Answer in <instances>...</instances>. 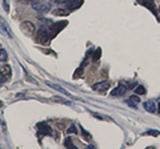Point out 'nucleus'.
Returning a JSON list of instances; mask_svg holds the SVG:
<instances>
[{"mask_svg": "<svg viewBox=\"0 0 160 149\" xmlns=\"http://www.w3.org/2000/svg\"><path fill=\"white\" fill-rule=\"evenodd\" d=\"M2 107H3V103H2V101H0V108H2Z\"/></svg>", "mask_w": 160, "mask_h": 149, "instance_id": "27", "label": "nucleus"}, {"mask_svg": "<svg viewBox=\"0 0 160 149\" xmlns=\"http://www.w3.org/2000/svg\"><path fill=\"white\" fill-rule=\"evenodd\" d=\"M126 91H127L126 85H123V84H119V85H116L111 91V96L112 97H120V96H123L124 93H126Z\"/></svg>", "mask_w": 160, "mask_h": 149, "instance_id": "3", "label": "nucleus"}, {"mask_svg": "<svg viewBox=\"0 0 160 149\" xmlns=\"http://www.w3.org/2000/svg\"><path fill=\"white\" fill-rule=\"evenodd\" d=\"M56 3H60V4H64V3H68V2H71V0H55Z\"/></svg>", "mask_w": 160, "mask_h": 149, "instance_id": "22", "label": "nucleus"}, {"mask_svg": "<svg viewBox=\"0 0 160 149\" xmlns=\"http://www.w3.org/2000/svg\"><path fill=\"white\" fill-rule=\"evenodd\" d=\"M67 26V22H60V23H53L51 27H49V31L53 32V33H56V32H60L62 29Z\"/></svg>", "mask_w": 160, "mask_h": 149, "instance_id": "10", "label": "nucleus"}, {"mask_svg": "<svg viewBox=\"0 0 160 149\" xmlns=\"http://www.w3.org/2000/svg\"><path fill=\"white\" fill-rule=\"evenodd\" d=\"M158 107H159V108H158V112H159V113H160V103H159V104H158Z\"/></svg>", "mask_w": 160, "mask_h": 149, "instance_id": "26", "label": "nucleus"}, {"mask_svg": "<svg viewBox=\"0 0 160 149\" xmlns=\"http://www.w3.org/2000/svg\"><path fill=\"white\" fill-rule=\"evenodd\" d=\"M100 56H102V49L98 48V49H96V52H95V55H93V57H92V60H93V61H98Z\"/></svg>", "mask_w": 160, "mask_h": 149, "instance_id": "17", "label": "nucleus"}, {"mask_svg": "<svg viewBox=\"0 0 160 149\" xmlns=\"http://www.w3.org/2000/svg\"><path fill=\"white\" fill-rule=\"evenodd\" d=\"M144 109H146V111H148L149 113H155L158 111V105L156 104H155V101H152V100H148V101H144Z\"/></svg>", "mask_w": 160, "mask_h": 149, "instance_id": "9", "label": "nucleus"}, {"mask_svg": "<svg viewBox=\"0 0 160 149\" xmlns=\"http://www.w3.org/2000/svg\"><path fill=\"white\" fill-rule=\"evenodd\" d=\"M7 57H8L7 51L6 49H3V48H0V61H6Z\"/></svg>", "mask_w": 160, "mask_h": 149, "instance_id": "15", "label": "nucleus"}, {"mask_svg": "<svg viewBox=\"0 0 160 149\" xmlns=\"http://www.w3.org/2000/svg\"><path fill=\"white\" fill-rule=\"evenodd\" d=\"M3 6H4V9H6V11L8 12V9H9V7H8V3L6 2V0H4V4H3Z\"/></svg>", "mask_w": 160, "mask_h": 149, "instance_id": "23", "label": "nucleus"}, {"mask_svg": "<svg viewBox=\"0 0 160 149\" xmlns=\"http://www.w3.org/2000/svg\"><path fill=\"white\" fill-rule=\"evenodd\" d=\"M11 74H12V71H11V67L9 65L0 67V76L4 79V81L9 80V79H11Z\"/></svg>", "mask_w": 160, "mask_h": 149, "instance_id": "5", "label": "nucleus"}, {"mask_svg": "<svg viewBox=\"0 0 160 149\" xmlns=\"http://www.w3.org/2000/svg\"><path fill=\"white\" fill-rule=\"evenodd\" d=\"M0 28H2V31L3 32H6L7 33V36L8 37H13V33H12V29L9 28L8 26V23L7 22H4V19L0 16Z\"/></svg>", "mask_w": 160, "mask_h": 149, "instance_id": "7", "label": "nucleus"}, {"mask_svg": "<svg viewBox=\"0 0 160 149\" xmlns=\"http://www.w3.org/2000/svg\"><path fill=\"white\" fill-rule=\"evenodd\" d=\"M48 85L51 87V88H53V89H56V91H59L60 93H64V95H67V96H69V93H68V91H66L64 88H62V87H59V85H56V84H52V83H48Z\"/></svg>", "mask_w": 160, "mask_h": 149, "instance_id": "13", "label": "nucleus"}, {"mask_svg": "<svg viewBox=\"0 0 160 149\" xmlns=\"http://www.w3.org/2000/svg\"><path fill=\"white\" fill-rule=\"evenodd\" d=\"M20 28H22V31L24 33H28V35H31L35 32V26H33V23L32 22H23L22 24H20Z\"/></svg>", "mask_w": 160, "mask_h": 149, "instance_id": "4", "label": "nucleus"}, {"mask_svg": "<svg viewBox=\"0 0 160 149\" xmlns=\"http://www.w3.org/2000/svg\"><path fill=\"white\" fill-rule=\"evenodd\" d=\"M67 133H68V135H69V133H78L76 127H75L73 124H71V125H69V128L67 129Z\"/></svg>", "mask_w": 160, "mask_h": 149, "instance_id": "18", "label": "nucleus"}, {"mask_svg": "<svg viewBox=\"0 0 160 149\" xmlns=\"http://www.w3.org/2000/svg\"><path fill=\"white\" fill-rule=\"evenodd\" d=\"M159 12H160V7H159Z\"/></svg>", "mask_w": 160, "mask_h": 149, "instance_id": "28", "label": "nucleus"}, {"mask_svg": "<svg viewBox=\"0 0 160 149\" xmlns=\"http://www.w3.org/2000/svg\"><path fill=\"white\" fill-rule=\"evenodd\" d=\"M135 93H136V95H146V88L143 85H138L135 88Z\"/></svg>", "mask_w": 160, "mask_h": 149, "instance_id": "14", "label": "nucleus"}, {"mask_svg": "<svg viewBox=\"0 0 160 149\" xmlns=\"http://www.w3.org/2000/svg\"><path fill=\"white\" fill-rule=\"evenodd\" d=\"M147 135H151V136H159V135H160V132H159V131H148V132H147Z\"/></svg>", "mask_w": 160, "mask_h": 149, "instance_id": "21", "label": "nucleus"}, {"mask_svg": "<svg viewBox=\"0 0 160 149\" xmlns=\"http://www.w3.org/2000/svg\"><path fill=\"white\" fill-rule=\"evenodd\" d=\"M3 81H4V79H3L2 76H0V85H2V83H3Z\"/></svg>", "mask_w": 160, "mask_h": 149, "instance_id": "24", "label": "nucleus"}, {"mask_svg": "<svg viewBox=\"0 0 160 149\" xmlns=\"http://www.w3.org/2000/svg\"><path fill=\"white\" fill-rule=\"evenodd\" d=\"M49 33L48 31H46V29H40V31H38V37H36V41L39 44H48L49 43Z\"/></svg>", "mask_w": 160, "mask_h": 149, "instance_id": "2", "label": "nucleus"}, {"mask_svg": "<svg viewBox=\"0 0 160 149\" xmlns=\"http://www.w3.org/2000/svg\"><path fill=\"white\" fill-rule=\"evenodd\" d=\"M82 3H83V0H71V2H68V8L69 9H75V8H78L82 6Z\"/></svg>", "mask_w": 160, "mask_h": 149, "instance_id": "12", "label": "nucleus"}, {"mask_svg": "<svg viewBox=\"0 0 160 149\" xmlns=\"http://www.w3.org/2000/svg\"><path fill=\"white\" fill-rule=\"evenodd\" d=\"M22 2H28L29 3V2H36V0H22Z\"/></svg>", "mask_w": 160, "mask_h": 149, "instance_id": "25", "label": "nucleus"}, {"mask_svg": "<svg viewBox=\"0 0 160 149\" xmlns=\"http://www.w3.org/2000/svg\"><path fill=\"white\" fill-rule=\"evenodd\" d=\"M140 103V99H139V96H131L128 99V101H127V104L128 105H131V107H133V108H136V105Z\"/></svg>", "mask_w": 160, "mask_h": 149, "instance_id": "11", "label": "nucleus"}, {"mask_svg": "<svg viewBox=\"0 0 160 149\" xmlns=\"http://www.w3.org/2000/svg\"><path fill=\"white\" fill-rule=\"evenodd\" d=\"M32 8L36 12L46 13V12L51 11V4H49V3H44V2H33L32 3Z\"/></svg>", "mask_w": 160, "mask_h": 149, "instance_id": "1", "label": "nucleus"}, {"mask_svg": "<svg viewBox=\"0 0 160 149\" xmlns=\"http://www.w3.org/2000/svg\"><path fill=\"white\" fill-rule=\"evenodd\" d=\"M80 129H82V132H83V136H84V138H86V140H91V135H89V133L87 132V131H84V129L82 128V127H80Z\"/></svg>", "mask_w": 160, "mask_h": 149, "instance_id": "19", "label": "nucleus"}, {"mask_svg": "<svg viewBox=\"0 0 160 149\" xmlns=\"http://www.w3.org/2000/svg\"><path fill=\"white\" fill-rule=\"evenodd\" d=\"M109 88V83L108 81H102V83H96L92 85L93 91H98V92H104Z\"/></svg>", "mask_w": 160, "mask_h": 149, "instance_id": "8", "label": "nucleus"}, {"mask_svg": "<svg viewBox=\"0 0 160 149\" xmlns=\"http://www.w3.org/2000/svg\"><path fill=\"white\" fill-rule=\"evenodd\" d=\"M38 132L40 133V135H52L51 127L47 125L46 123H39L38 124Z\"/></svg>", "mask_w": 160, "mask_h": 149, "instance_id": "6", "label": "nucleus"}, {"mask_svg": "<svg viewBox=\"0 0 160 149\" xmlns=\"http://www.w3.org/2000/svg\"><path fill=\"white\" fill-rule=\"evenodd\" d=\"M55 15H62V16H66V15H68V11H66V9H63V8H58V9H55L53 11Z\"/></svg>", "mask_w": 160, "mask_h": 149, "instance_id": "16", "label": "nucleus"}, {"mask_svg": "<svg viewBox=\"0 0 160 149\" xmlns=\"http://www.w3.org/2000/svg\"><path fill=\"white\" fill-rule=\"evenodd\" d=\"M64 145H66L67 148L68 147H72V148H76V145H75V144L71 141V138H68V140H66V141H64Z\"/></svg>", "mask_w": 160, "mask_h": 149, "instance_id": "20", "label": "nucleus"}]
</instances>
